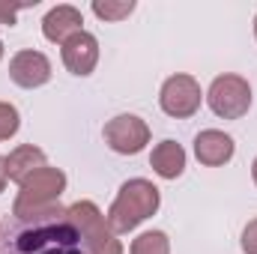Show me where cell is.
I'll return each instance as SVG.
<instances>
[{
  "label": "cell",
  "instance_id": "cell-6",
  "mask_svg": "<svg viewBox=\"0 0 257 254\" xmlns=\"http://www.w3.org/2000/svg\"><path fill=\"white\" fill-rule=\"evenodd\" d=\"M200 84L194 81L192 75H171L165 84H162V93H159V105L168 117H177V120H186L194 117L197 108H200Z\"/></svg>",
  "mask_w": 257,
  "mask_h": 254
},
{
  "label": "cell",
  "instance_id": "cell-5",
  "mask_svg": "<svg viewBox=\"0 0 257 254\" xmlns=\"http://www.w3.org/2000/svg\"><path fill=\"white\" fill-rule=\"evenodd\" d=\"M66 191V174L60 168H39L33 171L24 183L21 191L15 197L12 212H27V209H39V206H51L60 200V194Z\"/></svg>",
  "mask_w": 257,
  "mask_h": 254
},
{
  "label": "cell",
  "instance_id": "cell-9",
  "mask_svg": "<svg viewBox=\"0 0 257 254\" xmlns=\"http://www.w3.org/2000/svg\"><path fill=\"white\" fill-rule=\"evenodd\" d=\"M63 63L72 75H81V78L90 75L96 69V63H99V42H96V36L87 33V30H81L72 39H66L63 42Z\"/></svg>",
  "mask_w": 257,
  "mask_h": 254
},
{
  "label": "cell",
  "instance_id": "cell-1",
  "mask_svg": "<svg viewBox=\"0 0 257 254\" xmlns=\"http://www.w3.org/2000/svg\"><path fill=\"white\" fill-rule=\"evenodd\" d=\"M0 254H87L69 206L51 203L12 212L0 233Z\"/></svg>",
  "mask_w": 257,
  "mask_h": 254
},
{
  "label": "cell",
  "instance_id": "cell-3",
  "mask_svg": "<svg viewBox=\"0 0 257 254\" xmlns=\"http://www.w3.org/2000/svg\"><path fill=\"white\" fill-rule=\"evenodd\" d=\"M69 215L75 221V227L81 230L84 239V251L87 254H123V245L117 239V233L108 227L105 215L99 212V206L93 200H78L69 206Z\"/></svg>",
  "mask_w": 257,
  "mask_h": 254
},
{
  "label": "cell",
  "instance_id": "cell-11",
  "mask_svg": "<svg viewBox=\"0 0 257 254\" xmlns=\"http://www.w3.org/2000/svg\"><path fill=\"white\" fill-rule=\"evenodd\" d=\"M81 24H84L81 9H75V6H69V3H60V6H54V9L42 18V33H45L48 42L63 45L66 39H72L75 33H81Z\"/></svg>",
  "mask_w": 257,
  "mask_h": 254
},
{
  "label": "cell",
  "instance_id": "cell-7",
  "mask_svg": "<svg viewBox=\"0 0 257 254\" xmlns=\"http://www.w3.org/2000/svg\"><path fill=\"white\" fill-rule=\"evenodd\" d=\"M105 144L120 156H138L150 144V126L135 114H120L105 123Z\"/></svg>",
  "mask_w": 257,
  "mask_h": 254
},
{
  "label": "cell",
  "instance_id": "cell-16",
  "mask_svg": "<svg viewBox=\"0 0 257 254\" xmlns=\"http://www.w3.org/2000/svg\"><path fill=\"white\" fill-rule=\"evenodd\" d=\"M21 126V117H18V108L9 105V102H0V141H9Z\"/></svg>",
  "mask_w": 257,
  "mask_h": 254
},
{
  "label": "cell",
  "instance_id": "cell-18",
  "mask_svg": "<svg viewBox=\"0 0 257 254\" xmlns=\"http://www.w3.org/2000/svg\"><path fill=\"white\" fill-rule=\"evenodd\" d=\"M18 9H24V6H9V3H0V24H15Z\"/></svg>",
  "mask_w": 257,
  "mask_h": 254
},
{
  "label": "cell",
  "instance_id": "cell-14",
  "mask_svg": "<svg viewBox=\"0 0 257 254\" xmlns=\"http://www.w3.org/2000/svg\"><path fill=\"white\" fill-rule=\"evenodd\" d=\"M128 254H171V239L162 230H147L132 242Z\"/></svg>",
  "mask_w": 257,
  "mask_h": 254
},
{
  "label": "cell",
  "instance_id": "cell-4",
  "mask_svg": "<svg viewBox=\"0 0 257 254\" xmlns=\"http://www.w3.org/2000/svg\"><path fill=\"white\" fill-rule=\"evenodd\" d=\"M206 102L215 117L239 120L251 108V84L239 75H218L206 90Z\"/></svg>",
  "mask_w": 257,
  "mask_h": 254
},
{
  "label": "cell",
  "instance_id": "cell-13",
  "mask_svg": "<svg viewBox=\"0 0 257 254\" xmlns=\"http://www.w3.org/2000/svg\"><path fill=\"white\" fill-rule=\"evenodd\" d=\"M150 168L162 180H177L186 171V150L177 141H162V144H156V150L150 156Z\"/></svg>",
  "mask_w": 257,
  "mask_h": 254
},
{
  "label": "cell",
  "instance_id": "cell-2",
  "mask_svg": "<svg viewBox=\"0 0 257 254\" xmlns=\"http://www.w3.org/2000/svg\"><path fill=\"white\" fill-rule=\"evenodd\" d=\"M159 203H162V194H159V189L150 180H141V177L128 180V183L120 186L111 209H108V215H105V221H108V227L114 233H128L141 221H147L150 215H156Z\"/></svg>",
  "mask_w": 257,
  "mask_h": 254
},
{
  "label": "cell",
  "instance_id": "cell-23",
  "mask_svg": "<svg viewBox=\"0 0 257 254\" xmlns=\"http://www.w3.org/2000/svg\"><path fill=\"white\" fill-rule=\"evenodd\" d=\"M0 233H3V224H0Z\"/></svg>",
  "mask_w": 257,
  "mask_h": 254
},
{
  "label": "cell",
  "instance_id": "cell-10",
  "mask_svg": "<svg viewBox=\"0 0 257 254\" xmlns=\"http://www.w3.org/2000/svg\"><path fill=\"white\" fill-rule=\"evenodd\" d=\"M233 150H236L233 138L224 135V132H218V129H203V132L194 138V156H197V162L206 165V168H221V165H227V162L233 159Z\"/></svg>",
  "mask_w": 257,
  "mask_h": 254
},
{
  "label": "cell",
  "instance_id": "cell-19",
  "mask_svg": "<svg viewBox=\"0 0 257 254\" xmlns=\"http://www.w3.org/2000/svg\"><path fill=\"white\" fill-rule=\"evenodd\" d=\"M6 189V168H3V159H0V191Z\"/></svg>",
  "mask_w": 257,
  "mask_h": 254
},
{
  "label": "cell",
  "instance_id": "cell-21",
  "mask_svg": "<svg viewBox=\"0 0 257 254\" xmlns=\"http://www.w3.org/2000/svg\"><path fill=\"white\" fill-rule=\"evenodd\" d=\"M0 57H3V42H0Z\"/></svg>",
  "mask_w": 257,
  "mask_h": 254
},
{
  "label": "cell",
  "instance_id": "cell-20",
  "mask_svg": "<svg viewBox=\"0 0 257 254\" xmlns=\"http://www.w3.org/2000/svg\"><path fill=\"white\" fill-rule=\"evenodd\" d=\"M251 177H254V186H257V159H254V165H251Z\"/></svg>",
  "mask_w": 257,
  "mask_h": 254
},
{
  "label": "cell",
  "instance_id": "cell-22",
  "mask_svg": "<svg viewBox=\"0 0 257 254\" xmlns=\"http://www.w3.org/2000/svg\"><path fill=\"white\" fill-rule=\"evenodd\" d=\"M254 36H257V18H254Z\"/></svg>",
  "mask_w": 257,
  "mask_h": 254
},
{
  "label": "cell",
  "instance_id": "cell-8",
  "mask_svg": "<svg viewBox=\"0 0 257 254\" xmlns=\"http://www.w3.org/2000/svg\"><path fill=\"white\" fill-rule=\"evenodd\" d=\"M9 78L24 90H36L51 81V60L42 51H18L9 63Z\"/></svg>",
  "mask_w": 257,
  "mask_h": 254
},
{
  "label": "cell",
  "instance_id": "cell-12",
  "mask_svg": "<svg viewBox=\"0 0 257 254\" xmlns=\"http://www.w3.org/2000/svg\"><path fill=\"white\" fill-rule=\"evenodd\" d=\"M3 168H6V180L12 183H24L33 171L45 168V153L33 144H24V147H15L9 156H3Z\"/></svg>",
  "mask_w": 257,
  "mask_h": 254
},
{
  "label": "cell",
  "instance_id": "cell-17",
  "mask_svg": "<svg viewBox=\"0 0 257 254\" xmlns=\"http://www.w3.org/2000/svg\"><path fill=\"white\" fill-rule=\"evenodd\" d=\"M242 251L245 254H257V218H251L242 230Z\"/></svg>",
  "mask_w": 257,
  "mask_h": 254
},
{
  "label": "cell",
  "instance_id": "cell-15",
  "mask_svg": "<svg viewBox=\"0 0 257 254\" xmlns=\"http://www.w3.org/2000/svg\"><path fill=\"white\" fill-rule=\"evenodd\" d=\"M93 12L102 21H123L135 12V0H93Z\"/></svg>",
  "mask_w": 257,
  "mask_h": 254
}]
</instances>
